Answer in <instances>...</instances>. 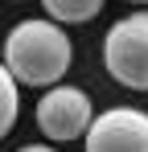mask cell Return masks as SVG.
Instances as JSON below:
<instances>
[{
    "label": "cell",
    "instance_id": "cell-2",
    "mask_svg": "<svg viewBox=\"0 0 148 152\" xmlns=\"http://www.w3.org/2000/svg\"><path fill=\"white\" fill-rule=\"evenodd\" d=\"M103 66L119 86L148 91V12H132L107 29Z\"/></svg>",
    "mask_w": 148,
    "mask_h": 152
},
{
    "label": "cell",
    "instance_id": "cell-1",
    "mask_svg": "<svg viewBox=\"0 0 148 152\" xmlns=\"http://www.w3.org/2000/svg\"><path fill=\"white\" fill-rule=\"evenodd\" d=\"M70 62L74 45L58 21H17L4 37V70H12L21 86H58Z\"/></svg>",
    "mask_w": 148,
    "mask_h": 152
},
{
    "label": "cell",
    "instance_id": "cell-3",
    "mask_svg": "<svg viewBox=\"0 0 148 152\" xmlns=\"http://www.w3.org/2000/svg\"><path fill=\"white\" fill-rule=\"evenodd\" d=\"M91 124H95V111H91L86 91H78V86H62L58 82V86H49L45 95L37 99V127L53 144H66V140L86 136Z\"/></svg>",
    "mask_w": 148,
    "mask_h": 152
},
{
    "label": "cell",
    "instance_id": "cell-8",
    "mask_svg": "<svg viewBox=\"0 0 148 152\" xmlns=\"http://www.w3.org/2000/svg\"><path fill=\"white\" fill-rule=\"evenodd\" d=\"M132 4H148V0H132Z\"/></svg>",
    "mask_w": 148,
    "mask_h": 152
},
{
    "label": "cell",
    "instance_id": "cell-6",
    "mask_svg": "<svg viewBox=\"0 0 148 152\" xmlns=\"http://www.w3.org/2000/svg\"><path fill=\"white\" fill-rule=\"evenodd\" d=\"M17 111H21V82L12 70H0V136L17 127Z\"/></svg>",
    "mask_w": 148,
    "mask_h": 152
},
{
    "label": "cell",
    "instance_id": "cell-4",
    "mask_svg": "<svg viewBox=\"0 0 148 152\" xmlns=\"http://www.w3.org/2000/svg\"><path fill=\"white\" fill-rule=\"evenodd\" d=\"M82 140L86 152H148V115L136 107H111L95 115Z\"/></svg>",
    "mask_w": 148,
    "mask_h": 152
},
{
    "label": "cell",
    "instance_id": "cell-5",
    "mask_svg": "<svg viewBox=\"0 0 148 152\" xmlns=\"http://www.w3.org/2000/svg\"><path fill=\"white\" fill-rule=\"evenodd\" d=\"M41 4H45V17L58 25H82L103 8V0H41Z\"/></svg>",
    "mask_w": 148,
    "mask_h": 152
},
{
    "label": "cell",
    "instance_id": "cell-7",
    "mask_svg": "<svg viewBox=\"0 0 148 152\" xmlns=\"http://www.w3.org/2000/svg\"><path fill=\"white\" fill-rule=\"evenodd\" d=\"M17 152H58V148H49V144H25V148H17Z\"/></svg>",
    "mask_w": 148,
    "mask_h": 152
}]
</instances>
